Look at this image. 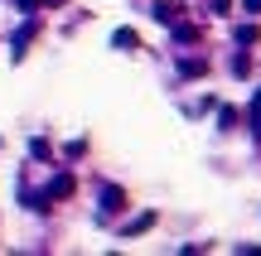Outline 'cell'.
Here are the masks:
<instances>
[{
  "label": "cell",
  "instance_id": "6",
  "mask_svg": "<svg viewBox=\"0 0 261 256\" xmlns=\"http://www.w3.org/2000/svg\"><path fill=\"white\" fill-rule=\"evenodd\" d=\"M145 227H155V213H140V218H130V222H126V237H140Z\"/></svg>",
  "mask_w": 261,
  "mask_h": 256
},
{
  "label": "cell",
  "instance_id": "10",
  "mask_svg": "<svg viewBox=\"0 0 261 256\" xmlns=\"http://www.w3.org/2000/svg\"><path fill=\"white\" fill-rule=\"evenodd\" d=\"M218 126H223V131H232V126H237V111H232V106H223V111H218Z\"/></svg>",
  "mask_w": 261,
  "mask_h": 256
},
{
  "label": "cell",
  "instance_id": "4",
  "mask_svg": "<svg viewBox=\"0 0 261 256\" xmlns=\"http://www.w3.org/2000/svg\"><path fill=\"white\" fill-rule=\"evenodd\" d=\"M150 15H155L160 24H174V19H179V5H174V0H155V5H150Z\"/></svg>",
  "mask_w": 261,
  "mask_h": 256
},
{
  "label": "cell",
  "instance_id": "11",
  "mask_svg": "<svg viewBox=\"0 0 261 256\" xmlns=\"http://www.w3.org/2000/svg\"><path fill=\"white\" fill-rule=\"evenodd\" d=\"M237 44H256V24H242V29H237Z\"/></svg>",
  "mask_w": 261,
  "mask_h": 256
},
{
  "label": "cell",
  "instance_id": "12",
  "mask_svg": "<svg viewBox=\"0 0 261 256\" xmlns=\"http://www.w3.org/2000/svg\"><path fill=\"white\" fill-rule=\"evenodd\" d=\"M242 10H252V15H261V0H242Z\"/></svg>",
  "mask_w": 261,
  "mask_h": 256
},
{
  "label": "cell",
  "instance_id": "1",
  "mask_svg": "<svg viewBox=\"0 0 261 256\" xmlns=\"http://www.w3.org/2000/svg\"><path fill=\"white\" fill-rule=\"evenodd\" d=\"M73 189H77L73 174H54V179H48V189L39 193V198H29V208H54L58 198H73Z\"/></svg>",
  "mask_w": 261,
  "mask_h": 256
},
{
  "label": "cell",
  "instance_id": "14",
  "mask_svg": "<svg viewBox=\"0 0 261 256\" xmlns=\"http://www.w3.org/2000/svg\"><path fill=\"white\" fill-rule=\"evenodd\" d=\"M44 5H63V0H44Z\"/></svg>",
  "mask_w": 261,
  "mask_h": 256
},
{
  "label": "cell",
  "instance_id": "5",
  "mask_svg": "<svg viewBox=\"0 0 261 256\" xmlns=\"http://www.w3.org/2000/svg\"><path fill=\"white\" fill-rule=\"evenodd\" d=\"M126 208V193L121 189H102V213H121Z\"/></svg>",
  "mask_w": 261,
  "mask_h": 256
},
{
  "label": "cell",
  "instance_id": "9",
  "mask_svg": "<svg viewBox=\"0 0 261 256\" xmlns=\"http://www.w3.org/2000/svg\"><path fill=\"white\" fill-rule=\"evenodd\" d=\"M29 155H34V160H48V140H44V135H34V140H29Z\"/></svg>",
  "mask_w": 261,
  "mask_h": 256
},
{
  "label": "cell",
  "instance_id": "7",
  "mask_svg": "<svg viewBox=\"0 0 261 256\" xmlns=\"http://www.w3.org/2000/svg\"><path fill=\"white\" fill-rule=\"evenodd\" d=\"M174 39H179V44H194V39H198V24H184V19H174Z\"/></svg>",
  "mask_w": 261,
  "mask_h": 256
},
{
  "label": "cell",
  "instance_id": "2",
  "mask_svg": "<svg viewBox=\"0 0 261 256\" xmlns=\"http://www.w3.org/2000/svg\"><path fill=\"white\" fill-rule=\"evenodd\" d=\"M34 34H39V24H34V19H29V24H19V34L10 39V44H15V48H10V53H15V58H24V48L34 44Z\"/></svg>",
  "mask_w": 261,
  "mask_h": 256
},
{
  "label": "cell",
  "instance_id": "13",
  "mask_svg": "<svg viewBox=\"0 0 261 256\" xmlns=\"http://www.w3.org/2000/svg\"><path fill=\"white\" fill-rule=\"evenodd\" d=\"M34 5H39V0H19V10H24V15H34Z\"/></svg>",
  "mask_w": 261,
  "mask_h": 256
},
{
  "label": "cell",
  "instance_id": "8",
  "mask_svg": "<svg viewBox=\"0 0 261 256\" xmlns=\"http://www.w3.org/2000/svg\"><path fill=\"white\" fill-rule=\"evenodd\" d=\"M179 73H184V77H198V73H203V58H184V63H179Z\"/></svg>",
  "mask_w": 261,
  "mask_h": 256
},
{
  "label": "cell",
  "instance_id": "3",
  "mask_svg": "<svg viewBox=\"0 0 261 256\" xmlns=\"http://www.w3.org/2000/svg\"><path fill=\"white\" fill-rule=\"evenodd\" d=\"M112 48H121V53H136V48H140V34H136V29H116V34H112Z\"/></svg>",
  "mask_w": 261,
  "mask_h": 256
}]
</instances>
